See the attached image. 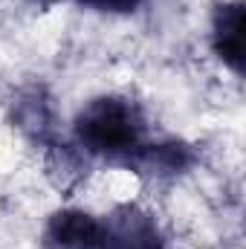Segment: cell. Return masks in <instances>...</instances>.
I'll return each instance as SVG.
<instances>
[{"mask_svg": "<svg viewBox=\"0 0 246 249\" xmlns=\"http://www.w3.org/2000/svg\"><path fill=\"white\" fill-rule=\"evenodd\" d=\"M75 139L87 154L124 162L145 142V116L124 96H99L78 110Z\"/></svg>", "mask_w": 246, "mask_h": 249, "instance_id": "6da1fadb", "label": "cell"}, {"mask_svg": "<svg viewBox=\"0 0 246 249\" xmlns=\"http://www.w3.org/2000/svg\"><path fill=\"white\" fill-rule=\"evenodd\" d=\"M99 249H171L157 217L142 206H119L102 220Z\"/></svg>", "mask_w": 246, "mask_h": 249, "instance_id": "7a4b0ae2", "label": "cell"}, {"mask_svg": "<svg viewBox=\"0 0 246 249\" xmlns=\"http://www.w3.org/2000/svg\"><path fill=\"white\" fill-rule=\"evenodd\" d=\"M102 220L81 209H61L44 226V249H99Z\"/></svg>", "mask_w": 246, "mask_h": 249, "instance_id": "3957f363", "label": "cell"}, {"mask_svg": "<svg viewBox=\"0 0 246 249\" xmlns=\"http://www.w3.org/2000/svg\"><path fill=\"white\" fill-rule=\"evenodd\" d=\"M244 32H246V9L241 0L217 3L211 15V47L217 58L232 72L244 75Z\"/></svg>", "mask_w": 246, "mask_h": 249, "instance_id": "277c9868", "label": "cell"}, {"mask_svg": "<svg viewBox=\"0 0 246 249\" xmlns=\"http://www.w3.org/2000/svg\"><path fill=\"white\" fill-rule=\"evenodd\" d=\"M197 154L191 145L185 142H142L127 160L124 165L133 168L136 174H148V177H174V174H183L194 165Z\"/></svg>", "mask_w": 246, "mask_h": 249, "instance_id": "5b68a950", "label": "cell"}, {"mask_svg": "<svg viewBox=\"0 0 246 249\" xmlns=\"http://www.w3.org/2000/svg\"><path fill=\"white\" fill-rule=\"evenodd\" d=\"M12 122L18 130H23L32 142L50 145L55 142V110L50 96L41 87H32L20 93L12 105Z\"/></svg>", "mask_w": 246, "mask_h": 249, "instance_id": "8992f818", "label": "cell"}, {"mask_svg": "<svg viewBox=\"0 0 246 249\" xmlns=\"http://www.w3.org/2000/svg\"><path fill=\"white\" fill-rule=\"evenodd\" d=\"M47 171L58 188H72L75 183H81V177H87V162L75 148H70L64 142H50L47 145Z\"/></svg>", "mask_w": 246, "mask_h": 249, "instance_id": "52a82bcc", "label": "cell"}, {"mask_svg": "<svg viewBox=\"0 0 246 249\" xmlns=\"http://www.w3.org/2000/svg\"><path fill=\"white\" fill-rule=\"evenodd\" d=\"M81 6L87 9H96V12H110V15H127L133 12L142 0H78Z\"/></svg>", "mask_w": 246, "mask_h": 249, "instance_id": "ba28073f", "label": "cell"}, {"mask_svg": "<svg viewBox=\"0 0 246 249\" xmlns=\"http://www.w3.org/2000/svg\"><path fill=\"white\" fill-rule=\"evenodd\" d=\"M41 3H58V0H41Z\"/></svg>", "mask_w": 246, "mask_h": 249, "instance_id": "9c48e42d", "label": "cell"}]
</instances>
